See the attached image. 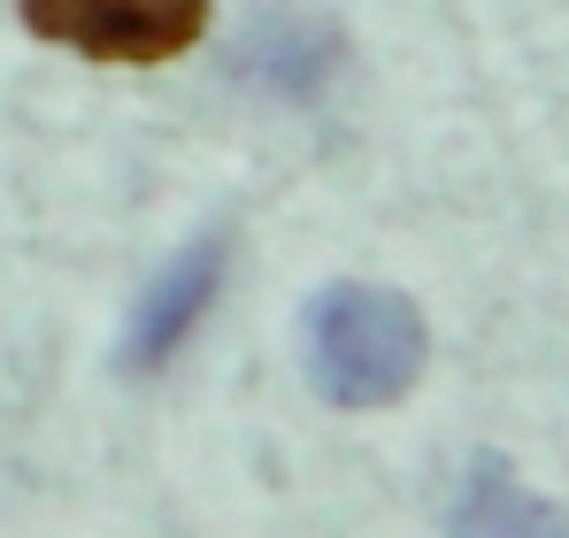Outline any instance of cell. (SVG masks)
Wrapping results in <instances>:
<instances>
[{"label":"cell","instance_id":"6da1fadb","mask_svg":"<svg viewBox=\"0 0 569 538\" xmlns=\"http://www.w3.org/2000/svg\"><path fill=\"white\" fill-rule=\"evenodd\" d=\"M431 361L423 308L392 285L339 277L308 300V377L331 408H392Z\"/></svg>","mask_w":569,"mask_h":538},{"label":"cell","instance_id":"7a4b0ae2","mask_svg":"<svg viewBox=\"0 0 569 538\" xmlns=\"http://www.w3.org/2000/svg\"><path fill=\"white\" fill-rule=\"evenodd\" d=\"M23 31L86 54V62H116V70H154L178 62L208 39L216 0H16Z\"/></svg>","mask_w":569,"mask_h":538},{"label":"cell","instance_id":"3957f363","mask_svg":"<svg viewBox=\"0 0 569 538\" xmlns=\"http://www.w3.org/2000/svg\"><path fill=\"white\" fill-rule=\"evenodd\" d=\"M223 277H231V231H200L192 247H178L170 262L139 285V300H131V316H123L116 361H123L131 377H154L162 361H178V347L200 331V316L216 308Z\"/></svg>","mask_w":569,"mask_h":538},{"label":"cell","instance_id":"277c9868","mask_svg":"<svg viewBox=\"0 0 569 538\" xmlns=\"http://www.w3.org/2000/svg\"><path fill=\"white\" fill-rule=\"evenodd\" d=\"M447 538H569V516L547 492H531L508 461L485 454L470 461V477L447 508Z\"/></svg>","mask_w":569,"mask_h":538},{"label":"cell","instance_id":"5b68a950","mask_svg":"<svg viewBox=\"0 0 569 538\" xmlns=\"http://www.w3.org/2000/svg\"><path fill=\"white\" fill-rule=\"evenodd\" d=\"M323 62H331V39L323 31H270L247 70L270 92H284V100H308V92L323 86Z\"/></svg>","mask_w":569,"mask_h":538}]
</instances>
